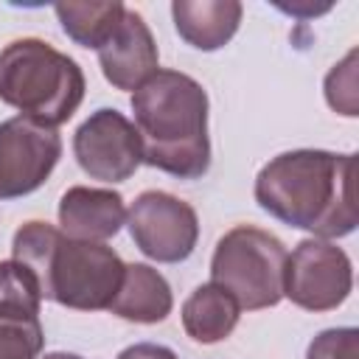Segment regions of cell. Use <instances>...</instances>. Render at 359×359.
Here are the masks:
<instances>
[{"instance_id": "cell-1", "label": "cell", "mask_w": 359, "mask_h": 359, "mask_svg": "<svg viewBox=\"0 0 359 359\" xmlns=\"http://www.w3.org/2000/svg\"><path fill=\"white\" fill-rule=\"evenodd\" d=\"M255 202L278 222L314 238H342L359 224L356 154L294 149L272 157L255 177Z\"/></svg>"}, {"instance_id": "cell-2", "label": "cell", "mask_w": 359, "mask_h": 359, "mask_svg": "<svg viewBox=\"0 0 359 359\" xmlns=\"http://www.w3.org/2000/svg\"><path fill=\"white\" fill-rule=\"evenodd\" d=\"M143 163L177 180H202L210 168L208 93L180 70H157L132 93Z\"/></svg>"}, {"instance_id": "cell-3", "label": "cell", "mask_w": 359, "mask_h": 359, "mask_svg": "<svg viewBox=\"0 0 359 359\" xmlns=\"http://www.w3.org/2000/svg\"><path fill=\"white\" fill-rule=\"evenodd\" d=\"M11 258L34 272L42 300L76 311L109 309L126 269L104 241L67 238L48 222H25L14 233Z\"/></svg>"}, {"instance_id": "cell-4", "label": "cell", "mask_w": 359, "mask_h": 359, "mask_svg": "<svg viewBox=\"0 0 359 359\" xmlns=\"http://www.w3.org/2000/svg\"><path fill=\"white\" fill-rule=\"evenodd\" d=\"M81 67L53 45L22 36L0 50V101L42 126H62L84 101Z\"/></svg>"}, {"instance_id": "cell-5", "label": "cell", "mask_w": 359, "mask_h": 359, "mask_svg": "<svg viewBox=\"0 0 359 359\" xmlns=\"http://www.w3.org/2000/svg\"><path fill=\"white\" fill-rule=\"evenodd\" d=\"M286 244L252 224L227 230L210 258V283L224 289L238 309L258 311L283 300Z\"/></svg>"}, {"instance_id": "cell-6", "label": "cell", "mask_w": 359, "mask_h": 359, "mask_svg": "<svg viewBox=\"0 0 359 359\" xmlns=\"http://www.w3.org/2000/svg\"><path fill=\"white\" fill-rule=\"evenodd\" d=\"M135 247L157 264H180L191 258L199 241L196 210L165 191H143L126 210Z\"/></svg>"}, {"instance_id": "cell-7", "label": "cell", "mask_w": 359, "mask_h": 359, "mask_svg": "<svg viewBox=\"0 0 359 359\" xmlns=\"http://www.w3.org/2000/svg\"><path fill=\"white\" fill-rule=\"evenodd\" d=\"M353 289V264L342 247L325 238H303L286 258L283 297L306 311H331Z\"/></svg>"}, {"instance_id": "cell-8", "label": "cell", "mask_w": 359, "mask_h": 359, "mask_svg": "<svg viewBox=\"0 0 359 359\" xmlns=\"http://www.w3.org/2000/svg\"><path fill=\"white\" fill-rule=\"evenodd\" d=\"M62 157L56 129L31 118H8L0 123V199H20L45 185Z\"/></svg>"}, {"instance_id": "cell-9", "label": "cell", "mask_w": 359, "mask_h": 359, "mask_svg": "<svg viewBox=\"0 0 359 359\" xmlns=\"http://www.w3.org/2000/svg\"><path fill=\"white\" fill-rule=\"evenodd\" d=\"M73 154L90 180H101L109 185L129 180L143 163V149L135 123L112 107L95 109L76 129Z\"/></svg>"}, {"instance_id": "cell-10", "label": "cell", "mask_w": 359, "mask_h": 359, "mask_svg": "<svg viewBox=\"0 0 359 359\" xmlns=\"http://www.w3.org/2000/svg\"><path fill=\"white\" fill-rule=\"evenodd\" d=\"M98 65L104 79L115 90H137L160 70L157 42L146 25V20L126 8L112 36L98 48Z\"/></svg>"}, {"instance_id": "cell-11", "label": "cell", "mask_w": 359, "mask_h": 359, "mask_svg": "<svg viewBox=\"0 0 359 359\" xmlns=\"http://www.w3.org/2000/svg\"><path fill=\"white\" fill-rule=\"evenodd\" d=\"M59 224L67 238L107 241L126 224L123 196L112 188L73 185L59 199Z\"/></svg>"}, {"instance_id": "cell-12", "label": "cell", "mask_w": 359, "mask_h": 359, "mask_svg": "<svg viewBox=\"0 0 359 359\" xmlns=\"http://www.w3.org/2000/svg\"><path fill=\"white\" fill-rule=\"evenodd\" d=\"M241 3L238 0H174L171 17L180 39H185L196 50H219L224 48L238 25H241Z\"/></svg>"}, {"instance_id": "cell-13", "label": "cell", "mask_w": 359, "mask_h": 359, "mask_svg": "<svg viewBox=\"0 0 359 359\" xmlns=\"http://www.w3.org/2000/svg\"><path fill=\"white\" fill-rule=\"evenodd\" d=\"M174 309V294L168 280L149 264H126L121 289L109 303V311L121 320L154 325L163 323Z\"/></svg>"}, {"instance_id": "cell-14", "label": "cell", "mask_w": 359, "mask_h": 359, "mask_svg": "<svg viewBox=\"0 0 359 359\" xmlns=\"http://www.w3.org/2000/svg\"><path fill=\"white\" fill-rule=\"evenodd\" d=\"M238 303L216 283L196 286L182 303V328L194 342L213 345L233 334L238 325Z\"/></svg>"}, {"instance_id": "cell-15", "label": "cell", "mask_w": 359, "mask_h": 359, "mask_svg": "<svg viewBox=\"0 0 359 359\" xmlns=\"http://www.w3.org/2000/svg\"><path fill=\"white\" fill-rule=\"evenodd\" d=\"M62 31L81 48L98 50L112 31L118 28L126 6L121 0H107V3H56L53 6Z\"/></svg>"}, {"instance_id": "cell-16", "label": "cell", "mask_w": 359, "mask_h": 359, "mask_svg": "<svg viewBox=\"0 0 359 359\" xmlns=\"http://www.w3.org/2000/svg\"><path fill=\"white\" fill-rule=\"evenodd\" d=\"M45 334L39 311L0 303V359H39Z\"/></svg>"}, {"instance_id": "cell-17", "label": "cell", "mask_w": 359, "mask_h": 359, "mask_svg": "<svg viewBox=\"0 0 359 359\" xmlns=\"http://www.w3.org/2000/svg\"><path fill=\"white\" fill-rule=\"evenodd\" d=\"M325 101L331 109L356 118V50H351L334 70L325 76Z\"/></svg>"}, {"instance_id": "cell-18", "label": "cell", "mask_w": 359, "mask_h": 359, "mask_svg": "<svg viewBox=\"0 0 359 359\" xmlns=\"http://www.w3.org/2000/svg\"><path fill=\"white\" fill-rule=\"evenodd\" d=\"M306 359H359V331L353 325L320 331L309 342Z\"/></svg>"}, {"instance_id": "cell-19", "label": "cell", "mask_w": 359, "mask_h": 359, "mask_svg": "<svg viewBox=\"0 0 359 359\" xmlns=\"http://www.w3.org/2000/svg\"><path fill=\"white\" fill-rule=\"evenodd\" d=\"M118 359H180L171 348L157 345V342H135L118 353Z\"/></svg>"}, {"instance_id": "cell-20", "label": "cell", "mask_w": 359, "mask_h": 359, "mask_svg": "<svg viewBox=\"0 0 359 359\" xmlns=\"http://www.w3.org/2000/svg\"><path fill=\"white\" fill-rule=\"evenodd\" d=\"M42 359H81L79 353H67V351H53V353H45Z\"/></svg>"}]
</instances>
